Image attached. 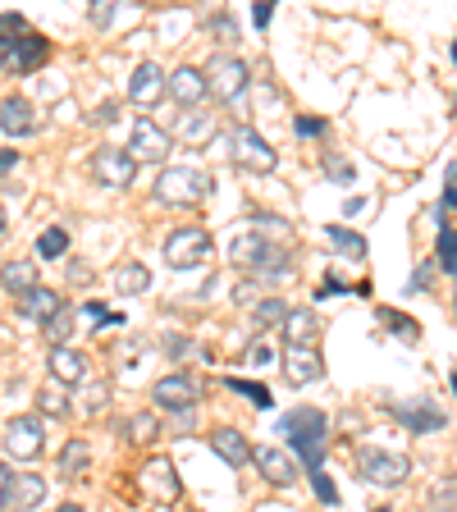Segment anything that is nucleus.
I'll use <instances>...</instances> for the list:
<instances>
[{
  "mask_svg": "<svg viewBox=\"0 0 457 512\" xmlns=\"http://www.w3.org/2000/svg\"><path fill=\"white\" fill-rule=\"evenodd\" d=\"M229 261H234L243 275H252L256 284H284L293 275V252L288 243L275 247V238L256 234V229H243V234L229 243Z\"/></svg>",
  "mask_w": 457,
  "mask_h": 512,
  "instance_id": "f257e3e1",
  "label": "nucleus"
},
{
  "mask_svg": "<svg viewBox=\"0 0 457 512\" xmlns=\"http://www.w3.org/2000/svg\"><path fill=\"white\" fill-rule=\"evenodd\" d=\"M325 430H330V421L320 407H298V412L279 416V435L298 448V458L311 471H320V458H325Z\"/></svg>",
  "mask_w": 457,
  "mask_h": 512,
  "instance_id": "f03ea898",
  "label": "nucleus"
},
{
  "mask_svg": "<svg viewBox=\"0 0 457 512\" xmlns=\"http://www.w3.org/2000/svg\"><path fill=\"white\" fill-rule=\"evenodd\" d=\"M211 188H215V179L206 170H197V165H170L156 179V197L165 206H197Z\"/></svg>",
  "mask_w": 457,
  "mask_h": 512,
  "instance_id": "7ed1b4c3",
  "label": "nucleus"
},
{
  "mask_svg": "<svg viewBox=\"0 0 457 512\" xmlns=\"http://www.w3.org/2000/svg\"><path fill=\"white\" fill-rule=\"evenodd\" d=\"M202 74H206V96L224 101V106L243 101V92H247V60L220 51V55H211V60H206Z\"/></svg>",
  "mask_w": 457,
  "mask_h": 512,
  "instance_id": "20e7f679",
  "label": "nucleus"
},
{
  "mask_svg": "<svg viewBox=\"0 0 457 512\" xmlns=\"http://www.w3.org/2000/svg\"><path fill=\"white\" fill-rule=\"evenodd\" d=\"M229 156H234V165L247 174H270L279 165V151L270 147L252 124H238L234 133H229Z\"/></svg>",
  "mask_w": 457,
  "mask_h": 512,
  "instance_id": "39448f33",
  "label": "nucleus"
},
{
  "mask_svg": "<svg viewBox=\"0 0 457 512\" xmlns=\"http://www.w3.org/2000/svg\"><path fill=\"white\" fill-rule=\"evenodd\" d=\"M357 471H362L366 485H384V490H394V485H403V480L412 476V462H407V453H389V448L366 444L362 453H357Z\"/></svg>",
  "mask_w": 457,
  "mask_h": 512,
  "instance_id": "423d86ee",
  "label": "nucleus"
},
{
  "mask_svg": "<svg viewBox=\"0 0 457 512\" xmlns=\"http://www.w3.org/2000/svg\"><path fill=\"white\" fill-rule=\"evenodd\" d=\"M215 252L211 234L206 229H192V224H183V229H174L170 238H165V266L170 270H197L206 266Z\"/></svg>",
  "mask_w": 457,
  "mask_h": 512,
  "instance_id": "0eeeda50",
  "label": "nucleus"
},
{
  "mask_svg": "<svg viewBox=\"0 0 457 512\" xmlns=\"http://www.w3.org/2000/svg\"><path fill=\"white\" fill-rule=\"evenodd\" d=\"M170 133L156 124V119L138 115L133 119V133H128V156L138 160V165H160V160L170 156Z\"/></svg>",
  "mask_w": 457,
  "mask_h": 512,
  "instance_id": "6e6552de",
  "label": "nucleus"
},
{
  "mask_svg": "<svg viewBox=\"0 0 457 512\" xmlns=\"http://www.w3.org/2000/svg\"><path fill=\"white\" fill-rule=\"evenodd\" d=\"M202 389L206 384L197 380V375L174 371V375H165V380L151 384V398H156V407H165V412H192L197 398H202Z\"/></svg>",
  "mask_w": 457,
  "mask_h": 512,
  "instance_id": "1a4fd4ad",
  "label": "nucleus"
},
{
  "mask_svg": "<svg viewBox=\"0 0 457 512\" xmlns=\"http://www.w3.org/2000/svg\"><path fill=\"white\" fill-rule=\"evenodd\" d=\"M92 179L101 183V188L124 192L128 183L138 179V160L128 156V151H119V147H96V156H92Z\"/></svg>",
  "mask_w": 457,
  "mask_h": 512,
  "instance_id": "9d476101",
  "label": "nucleus"
},
{
  "mask_svg": "<svg viewBox=\"0 0 457 512\" xmlns=\"http://www.w3.org/2000/svg\"><path fill=\"white\" fill-rule=\"evenodd\" d=\"M42 444H46V430H42V416H14L5 426V453L19 462L42 458Z\"/></svg>",
  "mask_w": 457,
  "mask_h": 512,
  "instance_id": "9b49d317",
  "label": "nucleus"
},
{
  "mask_svg": "<svg viewBox=\"0 0 457 512\" xmlns=\"http://www.w3.org/2000/svg\"><path fill=\"white\" fill-rule=\"evenodd\" d=\"M46 55H51V42H46L42 32H28V37H19L14 46L0 51V69L5 74H32V69L46 64Z\"/></svg>",
  "mask_w": 457,
  "mask_h": 512,
  "instance_id": "f8f14e48",
  "label": "nucleus"
},
{
  "mask_svg": "<svg viewBox=\"0 0 457 512\" xmlns=\"http://www.w3.org/2000/svg\"><path fill=\"white\" fill-rule=\"evenodd\" d=\"M215 128H220V115L211 106H192V110H179L174 115V133L170 138L188 142V147H206L215 138Z\"/></svg>",
  "mask_w": 457,
  "mask_h": 512,
  "instance_id": "ddd939ff",
  "label": "nucleus"
},
{
  "mask_svg": "<svg viewBox=\"0 0 457 512\" xmlns=\"http://www.w3.org/2000/svg\"><path fill=\"white\" fill-rule=\"evenodd\" d=\"M138 485L151 494V499H165V503H174V499L183 494L179 471H174V462H170V458H147V462H142Z\"/></svg>",
  "mask_w": 457,
  "mask_h": 512,
  "instance_id": "4468645a",
  "label": "nucleus"
},
{
  "mask_svg": "<svg viewBox=\"0 0 457 512\" xmlns=\"http://www.w3.org/2000/svg\"><path fill=\"white\" fill-rule=\"evenodd\" d=\"M252 462L261 467V476H266L270 485H279V490L298 485V467H293V458H288L279 444H256L252 448Z\"/></svg>",
  "mask_w": 457,
  "mask_h": 512,
  "instance_id": "2eb2a0df",
  "label": "nucleus"
},
{
  "mask_svg": "<svg viewBox=\"0 0 457 512\" xmlns=\"http://www.w3.org/2000/svg\"><path fill=\"white\" fill-rule=\"evenodd\" d=\"M165 92L179 101V110H192V106H202V96H206V74L197 69V64H183V69H174L170 78H165Z\"/></svg>",
  "mask_w": 457,
  "mask_h": 512,
  "instance_id": "dca6fc26",
  "label": "nucleus"
},
{
  "mask_svg": "<svg viewBox=\"0 0 457 512\" xmlns=\"http://www.w3.org/2000/svg\"><path fill=\"white\" fill-rule=\"evenodd\" d=\"M320 375H325V362H320L316 348H284V380L293 384V389L316 384Z\"/></svg>",
  "mask_w": 457,
  "mask_h": 512,
  "instance_id": "f3484780",
  "label": "nucleus"
},
{
  "mask_svg": "<svg viewBox=\"0 0 457 512\" xmlns=\"http://www.w3.org/2000/svg\"><path fill=\"white\" fill-rule=\"evenodd\" d=\"M160 96H165V74H160V64L142 60L133 69V78H128V101L133 106H156Z\"/></svg>",
  "mask_w": 457,
  "mask_h": 512,
  "instance_id": "a211bd4d",
  "label": "nucleus"
},
{
  "mask_svg": "<svg viewBox=\"0 0 457 512\" xmlns=\"http://www.w3.org/2000/svg\"><path fill=\"white\" fill-rule=\"evenodd\" d=\"M32 128H37V106H32L28 96H5V101H0V133L28 138Z\"/></svg>",
  "mask_w": 457,
  "mask_h": 512,
  "instance_id": "6ab92c4d",
  "label": "nucleus"
},
{
  "mask_svg": "<svg viewBox=\"0 0 457 512\" xmlns=\"http://www.w3.org/2000/svg\"><path fill=\"white\" fill-rule=\"evenodd\" d=\"M46 371H51L55 384L74 389V384H87V357H83V352H74V348H51Z\"/></svg>",
  "mask_w": 457,
  "mask_h": 512,
  "instance_id": "aec40b11",
  "label": "nucleus"
},
{
  "mask_svg": "<svg viewBox=\"0 0 457 512\" xmlns=\"http://www.w3.org/2000/svg\"><path fill=\"white\" fill-rule=\"evenodd\" d=\"M279 334L288 339V348H311V343H316V334H320V316L311 307H288Z\"/></svg>",
  "mask_w": 457,
  "mask_h": 512,
  "instance_id": "412c9836",
  "label": "nucleus"
},
{
  "mask_svg": "<svg viewBox=\"0 0 457 512\" xmlns=\"http://www.w3.org/2000/svg\"><path fill=\"white\" fill-rule=\"evenodd\" d=\"M394 416L403 421L407 430H439L448 421V416L439 412L430 398H403V403H394Z\"/></svg>",
  "mask_w": 457,
  "mask_h": 512,
  "instance_id": "4be33fe9",
  "label": "nucleus"
},
{
  "mask_svg": "<svg viewBox=\"0 0 457 512\" xmlns=\"http://www.w3.org/2000/svg\"><path fill=\"white\" fill-rule=\"evenodd\" d=\"M211 448L220 453L224 462H229V467H238V471L252 462V444H247V435H243V430H234V426L211 430Z\"/></svg>",
  "mask_w": 457,
  "mask_h": 512,
  "instance_id": "5701e85b",
  "label": "nucleus"
},
{
  "mask_svg": "<svg viewBox=\"0 0 457 512\" xmlns=\"http://www.w3.org/2000/svg\"><path fill=\"white\" fill-rule=\"evenodd\" d=\"M60 311H64V298L55 293V288H42V284H37L32 293H23V298H19V316H23V320H37V325H46V320L60 316Z\"/></svg>",
  "mask_w": 457,
  "mask_h": 512,
  "instance_id": "b1692460",
  "label": "nucleus"
},
{
  "mask_svg": "<svg viewBox=\"0 0 457 512\" xmlns=\"http://www.w3.org/2000/svg\"><path fill=\"white\" fill-rule=\"evenodd\" d=\"M46 499V480L37 471H23L14 476V494H10V512H32L37 503Z\"/></svg>",
  "mask_w": 457,
  "mask_h": 512,
  "instance_id": "393cba45",
  "label": "nucleus"
},
{
  "mask_svg": "<svg viewBox=\"0 0 457 512\" xmlns=\"http://www.w3.org/2000/svg\"><path fill=\"white\" fill-rule=\"evenodd\" d=\"M0 288L14 293V298L32 293V288H37V261H5V266H0Z\"/></svg>",
  "mask_w": 457,
  "mask_h": 512,
  "instance_id": "a878e982",
  "label": "nucleus"
},
{
  "mask_svg": "<svg viewBox=\"0 0 457 512\" xmlns=\"http://www.w3.org/2000/svg\"><path fill=\"white\" fill-rule=\"evenodd\" d=\"M115 288L124 293V298H138V293L151 288V270L142 266V261H124V266L115 270Z\"/></svg>",
  "mask_w": 457,
  "mask_h": 512,
  "instance_id": "bb28decb",
  "label": "nucleus"
},
{
  "mask_svg": "<svg viewBox=\"0 0 457 512\" xmlns=\"http://www.w3.org/2000/svg\"><path fill=\"white\" fill-rule=\"evenodd\" d=\"M83 467H92V444L87 439H69L60 453V476H78Z\"/></svg>",
  "mask_w": 457,
  "mask_h": 512,
  "instance_id": "cd10ccee",
  "label": "nucleus"
},
{
  "mask_svg": "<svg viewBox=\"0 0 457 512\" xmlns=\"http://www.w3.org/2000/svg\"><path fill=\"white\" fill-rule=\"evenodd\" d=\"M42 334H46V343H51V348H69V334H74V311L64 307L60 316H51L42 325Z\"/></svg>",
  "mask_w": 457,
  "mask_h": 512,
  "instance_id": "c85d7f7f",
  "label": "nucleus"
},
{
  "mask_svg": "<svg viewBox=\"0 0 457 512\" xmlns=\"http://www.w3.org/2000/svg\"><path fill=\"white\" fill-rule=\"evenodd\" d=\"M325 234H330V243L339 247V252H348V256H366V238H362V234H352V229H343V224H330Z\"/></svg>",
  "mask_w": 457,
  "mask_h": 512,
  "instance_id": "c756f323",
  "label": "nucleus"
},
{
  "mask_svg": "<svg viewBox=\"0 0 457 512\" xmlns=\"http://www.w3.org/2000/svg\"><path fill=\"white\" fill-rule=\"evenodd\" d=\"M37 407H42L46 416H64V412H69V394H64V384H46L42 394H37Z\"/></svg>",
  "mask_w": 457,
  "mask_h": 512,
  "instance_id": "7c9ffc66",
  "label": "nucleus"
},
{
  "mask_svg": "<svg viewBox=\"0 0 457 512\" xmlns=\"http://www.w3.org/2000/svg\"><path fill=\"white\" fill-rule=\"evenodd\" d=\"M37 252H42L46 261H55V256H64V252H69V234H64L60 224H55V229H46V234L37 238Z\"/></svg>",
  "mask_w": 457,
  "mask_h": 512,
  "instance_id": "2f4dec72",
  "label": "nucleus"
},
{
  "mask_svg": "<svg viewBox=\"0 0 457 512\" xmlns=\"http://www.w3.org/2000/svg\"><path fill=\"white\" fill-rule=\"evenodd\" d=\"M19 37H28V19L23 14H0V51L14 46Z\"/></svg>",
  "mask_w": 457,
  "mask_h": 512,
  "instance_id": "473e14b6",
  "label": "nucleus"
},
{
  "mask_svg": "<svg viewBox=\"0 0 457 512\" xmlns=\"http://www.w3.org/2000/svg\"><path fill=\"white\" fill-rule=\"evenodd\" d=\"M229 389H234V394H243V398H252V403L261 407V412L270 407V389H266V384H256V380H238V375H234V380H229Z\"/></svg>",
  "mask_w": 457,
  "mask_h": 512,
  "instance_id": "72a5a7b5",
  "label": "nucleus"
},
{
  "mask_svg": "<svg viewBox=\"0 0 457 512\" xmlns=\"http://www.w3.org/2000/svg\"><path fill=\"white\" fill-rule=\"evenodd\" d=\"M110 403V384L106 380H96V384H83V412H101V407Z\"/></svg>",
  "mask_w": 457,
  "mask_h": 512,
  "instance_id": "f704fd0d",
  "label": "nucleus"
},
{
  "mask_svg": "<svg viewBox=\"0 0 457 512\" xmlns=\"http://www.w3.org/2000/svg\"><path fill=\"white\" fill-rule=\"evenodd\" d=\"M284 316H288L284 298H266L261 307H256V325H284Z\"/></svg>",
  "mask_w": 457,
  "mask_h": 512,
  "instance_id": "c9c22d12",
  "label": "nucleus"
},
{
  "mask_svg": "<svg viewBox=\"0 0 457 512\" xmlns=\"http://www.w3.org/2000/svg\"><path fill=\"white\" fill-rule=\"evenodd\" d=\"M439 266L457 275V234L453 229H439Z\"/></svg>",
  "mask_w": 457,
  "mask_h": 512,
  "instance_id": "e433bc0d",
  "label": "nucleus"
},
{
  "mask_svg": "<svg viewBox=\"0 0 457 512\" xmlns=\"http://www.w3.org/2000/svg\"><path fill=\"white\" fill-rule=\"evenodd\" d=\"M128 435L138 439V444H151V439H156V416H151V412H138L133 421H128Z\"/></svg>",
  "mask_w": 457,
  "mask_h": 512,
  "instance_id": "4c0bfd02",
  "label": "nucleus"
},
{
  "mask_svg": "<svg viewBox=\"0 0 457 512\" xmlns=\"http://www.w3.org/2000/svg\"><path fill=\"white\" fill-rule=\"evenodd\" d=\"M325 174H330L334 183H343V188L352 183V165L348 160H339V156H325Z\"/></svg>",
  "mask_w": 457,
  "mask_h": 512,
  "instance_id": "58836bf2",
  "label": "nucleus"
},
{
  "mask_svg": "<svg viewBox=\"0 0 457 512\" xmlns=\"http://www.w3.org/2000/svg\"><path fill=\"white\" fill-rule=\"evenodd\" d=\"M311 485H316L320 503H339V490H334V480L325 476V471H311Z\"/></svg>",
  "mask_w": 457,
  "mask_h": 512,
  "instance_id": "ea45409f",
  "label": "nucleus"
},
{
  "mask_svg": "<svg viewBox=\"0 0 457 512\" xmlns=\"http://www.w3.org/2000/svg\"><path fill=\"white\" fill-rule=\"evenodd\" d=\"M10 494H14V471L10 462H0V512L10 508Z\"/></svg>",
  "mask_w": 457,
  "mask_h": 512,
  "instance_id": "a19ab883",
  "label": "nucleus"
},
{
  "mask_svg": "<svg viewBox=\"0 0 457 512\" xmlns=\"http://www.w3.org/2000/svg\"><path fill=\"white\" fill-rule=\"evenodd\" d=\"M435 508H448V512L457 508V480H444V485L435 490Z\"/></svg>",
  "mask_w": 457,
  "mask_h": 512,
  "instance_id": "79ce46f5",
  "label": "nucleus"
},
{
  "mask_svg": "<svg viewBox=\"0 0 457 512\" xmlns=\"http://www.w3.org/2000/svg\"><path fill=\"white\" fill-rule=\"evenodd\" d=\"M384 320H389V325H394V330H398V334H403V339H407V343H412V339H416V325H412V320H407V316H398V311H384Z\"/></svg>",
  "mask_w": 457,
  "mask_h": 512,
  "instance_id": "37998d69",
  "label": "nucleus"
},
{
  "mask_svg": "<svg viewBox=\"0 0 457 512\" xmlns=\"http://www.w3.org/2000/svg\"><path fill=\"white\" fill-rule=\"evenodd\" d=\"M316 133H325V119H298V138H316Z\"/></svg>",
  "mask_w": 457,
  "mask_h": 512,
  "instance_id": "c03bdc74",
  "label": "nucleus"
},
{
  "mask_svg": "<svg viewBox=\"0 0 457 512\" xmlns=\"http://www.w3.org/2000/svg\"><path fill=\"white\" fill-rule=\"evenodd\" d=\"M247 362H252V366H261V362H275V348H270V343H256V348L247 352Z\"/></svg>",
  "mask_w": 457,
  "mask_h": 512,
  "instance_id": "a18cd8bd",
  "label": "nucleus"
},
{
  "mask_svg": "<svg viewBox=\"0 0 457 512\" xmlns=\"http://www.w3.org/2000/svg\"><path fill=\"white\" fill-rule=\"evenodd\" d=\"M110 19H115V5H110V0H101V5L92 10V23H96V28H106Z\"/></svg>",
  "mask_w": 457,
  "mask_h": 512,
  "instance_id": "49530a36",
  "label": "nucleus"
},
{
  "mask_svg": "<svg viewBox=\"0 0 457 512\" xmlns=\"http://www.w3.org/2000/svg\"><path fill=\"white\" fill-rule=\"evenodd\" d=\"M444 206H457V170H448V192H444Z\"/></svg>",
  "mask_w": 457,
  "mask_h": 512,
  "instance_id": "de8ad7c7",
  "label": "nucleus"
},
{
  "mask_svg": "<svg viewBox=\"0 0 457 512\" xmlns=\"http://www.w3.org/2000/svg\"><path fill=\"white\" fill-rule=\"evenodd\" d=\"M252 23H256V28H266V23H270V5H266V0L252 10Z\"/></svg>",
  "mask_w": 457,
  "mask_h": 512,
  "instance_id": "09e8293b",
  "label": "nucleus"
},
{
  "mask_svg": "<svg viewBox=\"0 0 457 512\" xmlns=\"http://www.w3.org/2000/svg\"><path fill=\"white\" fill-rule=\"evenodd\" d=\"M14 165H19V151H0V174L14 170Z\"/></svg>",
  "mask_w": 457,
  "mask_h": 512,
  "instance_id": "8fccbe9b",
  "label": "nucleus"
},
{
  "mask_svg": "<svg viewBox=\"0 0 457 512\" xmlns=\"http://www.w3.org/2000/svg\"><path fill=\"white\" fill-rule=\"evenodd\" d=\"M60 512H83V508H78V503H64V508Z\"/></svg>",
  "mask_w": 457,
  "mask_h": 512,
  "instance_id": "3c124183",
  "label": "nucleus"
},
{
  "mask_svg": "<svg viewBox=\"0 0 457 512\" xmlns=\"http://www.w3.org/2000/svg\"><path fill=\"white\" fill-rule=\"evenodd\" d=\"M0 234H5V211H0Z\"/></svg>",
  "mask_w": 457,
  "mask_h": 512,
  "instance_id": "603ef678",
  "label": "nucleus"
},
{
  "mask_svg": "<svg viewBox=\"0 0 457 512\" xmlns=\"http://www.w3.org/2000/svg\"><path fill=\"white\" fill-rule=\"evenodd\" d=\"M448 384H453V394H457V371H453V380H448Z\"/></svg>",
  "mask_w": 457,
  "mask_h": 512,
  "instance_id": "864d4df0",
  "label": "nucleus"
},
{
  "mask_svg": "<svg viewBox=\"0 0 457 512\" xmlns=\"http://www.w3.org/2000/svg\"><path fill=\"white\" fill-rule=\"evenodd\" d=\"M453 60H457V42H453Z\"/></svg>",
  "mask_w": 457,
  "mask_h": 512,
  "instance_id": "5fc2aeb1",
  "label": "nucleus"
},
{
  "mask_svg": "<svg viewBox=\"0 0 457 512\" xmlns=\"http://www.w3.org/2000/svg\"><path fill=\"white\" fill-rule=\"evenodd\" d=\"M430 512H448V508H430Z\"/></svg>",
  "mask_w": 457,
  "mask_h": 512,
  "instance_id": "6e6d98bb",
  "label": "nucleus"
}]
</instances>
